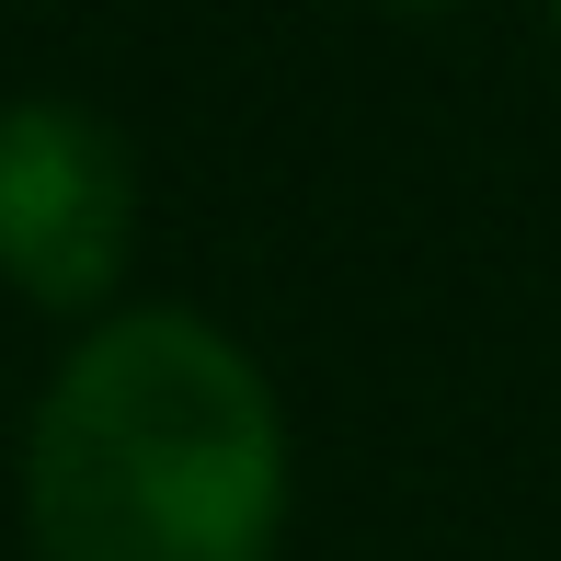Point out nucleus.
Masks as SVG:
<instances>
[{"instance_id":"1","label":"nucleus","mask_w":561,"mask_h":561,"mask_svg":"<svg viewBox=\"0 0 561 561\" xmlns=\"http://www.w3.org/2000/svg\"><path fill=\"white\" fill-rule=\"evenodd\" d=\"M287 493L298 458L264 355L184 298L81 321L23 424L35 561H275Z\"/></svg>"},{"instance_id":"2","label":"nucleus","mask_w":561,"mask_h":561,"mask_svg":"<svg viewBox=\"0 0 561 561\" xmlns=\"http://www.w3.org/2000/svg\"><path fill=\"white\" fill-rule=\"evenodd\" d=\"M138 252V149L104 104L12 92L0 104V287L23 310L104 321Z\"/></svg>"},{"instance_id":"3","label":"nucleus","mask_w":561,"mask_h":561,"mask_svg":"<svg viewBox=\"0 0 561 561\" xmlns=\"http://www.w3.org/2000/svg\"><path fill=\"white\" fill-rule=\"evenodd\" d=\"M378 12H458V0H378Z\"/></svg>"},{"instance_id":"4","label":"nucleus","mask_w":561,"mask_h":561,"mask_svg":"<svg viewBox=\"0 0 561 561\" xmlns=\"http://www.w3.org/2000/svg\"><path fill=\"white\" fill-rule=\"evenodd\" d=\"M539 12H550V35H561V0H539Z\"/></svg>"}]
</instances>
